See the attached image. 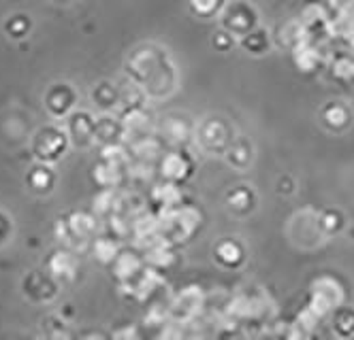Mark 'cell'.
<instances>
[{
    "label": "cell",
    "instance_id": "1",
    "mask_svg": "<svg viewBox=\"0 0 354 340\" xmlns=\"http://www.w3.org/2000/svg\"><path fill=\"white\" fill-rule=\"evenodd\" d=\"M131 81L141 86L147 98H167L175 92L180 74H177L175 62L169 51L156 45H147L137 49L126 64Z\"/></svg>",
    "mask_w": 354,
    "mask_h": 340
},
{
    "label": "cell",
    "instance_id": "2",
    "mask_svg": "<svg viewBox=\"0 0 354 340\" xmlns=\"http://www.w3.org/2000/svg\"><path fill=\"white\" fill-rule=\"evenodd\" d=\"M160 217V234L162 239L171 245H184L188 243L194 232L203 223V213L192 204H180L171 211L158 213Z\"/></svg>",
    "mask_w": 354,
    "mask_h": 340
},
{
    "label": "cell",
    "instance_id": "3",
    "mask_svg": "<svg viewBox=\"0 0 354 340\" xmlns=\"http://www.w3.org/2000/svg\"><path fill=\"white\" fill-rule=\"evenodd\" d=\"M235 137L233 126L222 117H205L194 130L196 145L209 155H224Z\"/></svg>",
    "mask_w": 354,
    "mask_h": 340
},
{
    "label": "cell",
    "instance_id": "4",
    "mask_svg": "<svg viewBox=\"0 0 354 340\" xmlns=\"http://www.w3.org/2000/svg\"><path fill=\"white\" fill-rule=\"evenodd\" d=\"M286 234H288V241L297 249H303V251H312L326 241L324 232L320 228V221H318V211H312V208L295 213L288 219Z\"/></svg>",
    "mask_w": 354,
    "mask_h": 340
},
{
    "label": "cell",
    "instance_id": "5",
    "mask_svg": "<svg viewBox=\"0 0 354 340\" xmlns=\"http://www.w3.org/2000/svg\"><path fill=\"white\" fill-rule=\"evenodd\" d=\"M342 304H346V292H344V285L335 277L322 274L312 283L306 306H310L316 315H320L322 319L331 317V312Z\"/></svg>",
    "mask_w": 354,
    "mask_h": 340
},
{
    "label": "cell",
    "instance_id": "6",
    "mask_svg": "<svg viewBox=\"0 0 354 340\" xmlns=\"http://www.w3.org/2000/svg\"><path fill=\"white\" fill-rule=\"evenodd\" d=\"M220 23L224 30H229L231 34L241 39L254 28H259L261 17L254 5L245 3V0H233V3L226 5L224 11L220 13Z\"/></svg>",
    "mask_w": 354,
    "mask_h": 340
},
{
    "label": "cell",
    "instance_id": "7",
    "mask_svg": "<svg viewBox=\"0 0 354 340\" xmlns=\"http://www.w3.org/2000/svg\"><path fill=\"white\" fill-rule=\"evenodd\" d=\"M205 304L207 300H205L203 290H201L198 285H188L169 300V315L175 321L190 326L201 315V310H203Z\"/></svg>",
    "mask_w": 354,
    "mask_h": 340
},
{
    "label": "cell",
    "instance_id": "8",
    "mask_svg": "<svg viewBox=\"0 0 354 340\" xmlns=\"http://www.w3.org/2000/svg\"><path fill=\"white\" fill-rule=\"evenodd\" d=\"M158 170L165 181H173L182 186V183H186L192 177L194 162L188 155L186 147H173L171 151H165V155L158 162Z\"/></svg>",
    "mask_w": 354,
    "mask_h": 340
},
{
    "label": "cell",
    "instance_id": "9",
    "mask_svg": "<svg viewBox=\"0 0 354 340\" xmlns=\"http://www.w3.org/2000/svg\"><path fill=\"white\" fill-rule=\"evenodd\" d=\"M194 130L196 123H192L188 115L173 113L162 119L158 137L171 147H186L190 141H194Z\"/></svg>",
    "mask_w": 354,
    "mask_h": 340
},
{
    "label": "cell",
    "instance_id": "10",
    "mask_svg": "<svg viewBox=\"0 0 354 340\" xmlns=\"http://www.w3.org/2000/svg\"><path fill=\"white\" fill-rule=\"evenodd\" d=\"M245 247L241 241L233 237H224L214 245V259L216 264L226 270H237L245 264Z\"/></svg>",
    "mask_w": 354,
    "mask_h": 340
},
{
    "label": "cell",
    "instance_id": "11",
    "mask_svg": "<svg viewBox=\"0 0 354 340\" xmlns=\"http://www.w3.org/2000/svg\"><path fill=\"white\" fill-rule=\"evenodd\" d=\"M224 202H226V208H229V213H233L235 217H248L257 208L259 196H257L254 188L241 183V186H235L226 192Z\"/></svg>",
    "mask_w": 354,
    "mask_h": 340
},
{
    "label": "cell",
    "instance_id": "12",
    "mask_svg": "<svg viewBox=\"0 0 354 340\" xmlns=\"http://www.w3.org/2000/svg\"><path fill=\"white\" fill-rule=\"evenodd\" d=\"M222 158L231 168H235L239 172H245L252 166V162H254V145H252V141L248 137L237 134Z\"/></svg>",
    "mask_w": 354,
    "mask_h": 340
},
{
    "label": "cell",
    "instance_id": "13",
    "mask_svg": "<svg viewBox=\"0 0 354 340\" xmlns=\"http://www.w3.org/2000/svg\"><path fill=\"white\" fill-rule=\"evenodd\" d=\"M145 266L147 264H145V255L143 253L124 249V251H120V255L113 261V272H115V277H118L120 283H124V281H135L143 272Z\"/></svg>",
    "mask_w": 354,
    "mask_h": 340
},
{
    "label": "cell",
    "instance_id": "14",
    "mask_svg": "<svg viewBox=\"0 0 354 340\" xmlns=\"http://www.w3.org/2000/svg\"><path fill=\"white\" fill-rule=\"evenodd\" d=\"M151 204H156L158 211L156 213H162V211H171V208L184 204V192H182V186L180 183H173V181H165L158 183V186L151 188Z\"/></svg>",
    "mask_w": 354,
    "mask_h": 340
},
{
    "label": "cell",
    "instance_id": "15",
    "mask_svg": "<svg viewBox=\"0 0 354 340\" xmlns=\"http://www.w3.org/2000/svg\"><path fill=\"white\" fill-rule=\"evenodd\" d=\"M320 119L324 123L326 130H331V132L339 134V132H346L352 123V115H350V109L346 107L344 102L339 100H333V102H326L324 107L320 109Z\"/></svg>",
    "mask_w": 354,
    "mask_h": 340
},
{
    "label": "cell",
    "instance_id": "16",
    "mask_svg": "<svg viewBox=\"0 0 354 340\" xmlns=\"http://www.w3.org/2000/svg\"><path fill=\"white\" fill-rule=\"evenodd\" d=\"M94 141L100 145H109V143H124L126 141V128L122 119L103 115L96 119L94 126Z\"/></svg>",
    "mask_w": 354,
    "mask_h": 340
},
{
    "label": "cell",
    "instance_id": "17",
    "mask_svg": "<svg viewBox=\"0 0 354 340\" xmlns=\"http://www.w3.org/2000/svg\"><path fill=\"white\" fill-rule=\"evenodd\" d=\"M143 255H145V264L154 266L158 270H169L175 264V259H177L175 245H171L167 241H160L156 245H151L149 249L143 251Z\"/></svg>",
    "mask_w": 354,
    "mask_h": 340
},
{
    "label": "cell",
    "instance_id": "18",
    "mask_svg": "<svg viewBox=\"0 0 354 340\" xmlns=\"http://www.w3.org/2000/svg\"><path fill=\"white\" fill-rule=\"evenodd\" d=\"M124 177H126V166H120V164H113V162H107V160H100V164L94 166V179L103 190L120 188V183L124 181Z\"/></svg>",
    "mask_w": 354,
    "mask_h": 340
},
{
    "label": "cell",
    "instance_id": "19",
    "mask_svg": "<svg viewBox=\"0 0 354 340\" xmlns=\"http://www.w3.org/2000/svg\"><path fill=\"white\" fill-rule=\"evenodd\" d=\"M64 147H66V137L62 132H58V130H47V132L41 134V139L37 143V151L45 160L60 158V153L64 151Z\"/></svg>",
    "mask_w": 354,
    "mask_h": 340
},
{
    "label": "cell",
    "instance_id": "20",
    "mask_svg": "<svg viewBox=\"0 0 354 340\" xmlns=\"http://www.w3.org/2000/svg\"><path fill=\"white\" fill-rule=\"evenodd\" d=\"M331 330L339 338H352L354 336V306H337L331 312Z\"/></svg>",
    "mask_w": 354,
    "mask_h": 340
},
{
    "label": "cell",
    "instance_id": "21",
    "mask_svg": "<svg viewBox=\"0 0 354 340\" xmlns=\"http://www.w3.org/2000/svg\"><path fill=\"white\" fill-rule=\"evenodd\" d=\"M239 45L245 49V54L250 56H265L267 51L271 49V37L265 28H254L250 34L239 39Z\"/></svg>",
    "mask_w": 354,
    "mask_h": 340
},
{
    "label": "cell",
    "instance_id": "22",
    "mask_svg": "<svg viewBox=\"0 0 354 340\" xmlns=\"http://www.w3.org/2000/svg\"><path fill=\"white\" fill-rule=\"evenodd\" d=\"M94 126H96V119H92L88 113H77L71 117V134L73 139L77 141L80 145H88L94 141Z\"/></svg>",
    "mask_w": 354,
    "mask_h": 340
},
{
    "label": "cell",
    "instance_id": "23",
    "mask_svg": "<svg viewBox=\"0 0 354 340\" xmlns=\"http://www.w3.org/2000/svg\"><path fill=\"white\" fill-rule=\"evenodd\" d=\"M292 58L301 72H314L320 64V54L308 41H303L297 47H292Z\"/></svg>",
    "mask_w": 354,
    "mask_h": 340
},
{
    "label": "cell",
    "instance_id": "24",
    "mask_svg": "<svg viewBox=\"0 0 354 340\" xmlns=\"http://www.w3.org/2000/svg\"><path fill=\"white\" fill-rule=\"evenodd\" d=\"M49 270H52V274L58 279H73L75 270H77V259H75L73 253H68V251H58V253H54L52 259H49Z\"/></svg>",
    "mask_w": 354,
    "mask_h": 340
},
{
    "label": "cell",
    "instance_id": "25",
    "mask_svg": "<svg viewBox=\"0 0 354 340\" xmlns=\"http://www.w3.org/2000/svg\"><path fill=\"white\" fill-rule=\"evenodd\" d=\"M318 221L326 239L335 237V234H339L346 228V217L339 208H324V211L318 213Z\"/></svg>",
    "mask_w": 354,
    "mask_h": 340
},
{
    "label": "cell",
    "instance_id": "26",
    "mask_svg": "<svg viewBox=\"0 0 354 340\" xmlns=\"http://www.w3.org/2000/svg\"><path fill=\"white\" fill-rule=\"evenodd\" d=\"M66 223L71 230V237H80V239L92 237L96 230V217L88 213H73Z\"/></svg>",
    "mask_w": 354,
    "mask_h": 340
},
{
    "label": "cell",
    "instance_id": "27",
    "mask_svg": "<svg viewBox=\"0 0 354 340\" xmlns=\"http://www.w3.org/2000/svg\"><path fill=\"white\" fill-rule=\"evenodd\" d=\"M188 5L196 17L212 19V17H220L224 7L229 5V0H188Z\"/></svg>",
    "mask_w": 354,
    "mask_h": 340
},
{
    "label": "cell",
    "instance_id": "28",
    "mask_svg": "<svg viewBox=\"0 0 354 340\" xmlns=\"http://www.w3.org/2000/svg\"><path fill=\"white\" fill-rule=\"evenodd\" d=\"M94 102L98 104L100 109H105V111H109V109H113L118 102H122V96H120V88H115V86H111V83H98L96 88H94Z\"/></svg>",
    "mask_w": 354,
    "mask_h": 340
},
{
    "label": "cell",
    "instance_id": "29",
    "mask_svg": "<svg viewBox=\"0 0 354 340\" xmlns=\"http://www.w3.org/2000/svg\"><path fill=\"white\" fill-rule=\"evenodd\" d=\"M120 251L122 249L118 245V239H113V237H103V239L94 241V255L98 261H103V264H113Z\"/></svg>",
    "mask_w": 354,
    "mask_h": 340
},
{
    "label": "cell",
    "instance_id": "30",
    "mask_svg": "<svg viewBox=\"0 0 354 340\" xmlns=\"http://www.w3.org/2000/svg\"><path fill=\"white\" fill-rule=\"evenodd\" d=\"M235 34H231L229 30H218L214 37H212V47L216 49V51H220V54H226V51H231L233 47H235Z\"/></svg>",
    "mask_w": 354,
    "mask_h": 340
},
{
    "label": "cell",
    "instance_id": "31",
    "mask_svg": "<svg viewBox=\"0 0 354 340\" xmlns=\"http://www.w3.org/2000/svg\"><path fill=\"white\" fill-rule=\"evenodd\" d=\"M295 188H297V183L290 174H282L280 179H277L275 183V192L280 194V196H290L295 194Z\"/></svg>",
    "mask_w": 354,
    "mask_h": 340
},
{
    "label": "cell",
    "instance_id": "32",
    "mask_svg": "<svg viewBox=\"0 0 354 340\" xmlns=\"http://www.w3.org/2000/svg\"><path fill=\"white\" fill-rule=\"evenodd\" d=\"M333 74L339 77V79H350V77H354V64L350 60H339L333 66Z\"/></svg>",
    "mask_w": 354,
    "mask_h": 340
},
{
    "label": "cell",
    "instance_id": "33",
    "mask_svg": "<svg viewBox=\"0 0 354 340\" xmlns=\"http://www.w3.org/2000/svg\"><path fill=\"white\" fill-rule=\"evenodd\" d=\"M115 336H139L135 330H124V332H118Z\"/></svg>",
    "mask_w": 354,
    "mask_h": 340
}]
</instances>
